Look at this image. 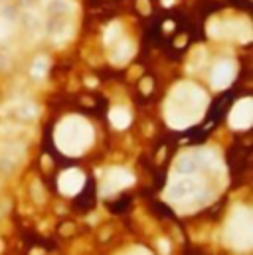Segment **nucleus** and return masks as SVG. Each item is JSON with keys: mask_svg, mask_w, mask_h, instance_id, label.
<instances>
[{"mask_svg": "<svg viewBox=\"0 0 253 255\" xmlns=\"http://www.w3.org/2000/svg\"><path fill=\"white\" fill-rule=\"evenodd\" d=\"M206 95L194 83H180L166 101V121L174 129H186L198 123L206 109Z\"/></svg>", "mask_w": 253, "mask_h": 255, "instance_id": "1", "label": "nucleus"}, {"mask_svg": "<svg viewBox=\"0 0 253 255\" xmlns=\"http://www.w3.org/2000/svg\"><path fill=\"white\" fill-rule=\"evenodd\" d=\"M93 142V129L81 117H67L56 129V144L63 155L78 157Z\"/></svg>", "mask_w": 253, "mask_h": 255, "instance_id": "2", "label": "nucleus"}, {"mask_svg": "<svg viewBox=\"0 0 253 255\" xmlns=\"http://www.w3.org/2000/svg\"><path fill=\"white\" fill-rule=\"evenodd\" d=\"M226 239L234 249H249L253 243V228H251V212L247 208H235L228 220Z\"/></svg>", "mask_w": 253, "mask_h": 255, "instance_id": "3", "label": "nucleus"}, {"mask_svg": "<svg viewBox=\"0 0 253 255\" xmlns=\"http://www.w3.org/2000/svg\"><path fill=\"white\" fill-rule=\"evenodd\" d=\"M202 190V180L198 176H194L192 172L190 174H178L172 184L168 186V200L172 202H186L190 198H196Z\"/></svg>", "mask_w": 253, "mask_h": 255, "instance_id": "4", "label": "nucleus"}, {"mask_svg": "<svg viewBox=\"0 0 253 255\" xmlns=\"http://www.w3.org/2000/svg\"><path fill=\"white\" fill-rule=\"evenodd\" d=\"M253 121V101L251 99H241L239 103H235V107L232 109L230 115V123L234 129L237 131H245Z\"/></svg>", "mask_w": 253, "mask_h": 255, "instance_id": "5", "label": "nucleus"}, {"mask_svg": "<svg viewBox=\"0 0 253 255\" xmlns=\"http://www.w3.org/2000/svg\"><path fill=\"white\" fill-rule=\"evenodd\" d=\"M85 184V176L81 170L78 168H69L65 172H61L59 176V190L65 194V196H74L78 194Z\"/></svg>", "mask_w": 253, "mask_h": 255, "instance_id": "6", "label": "nucleus"}, {"mask_svg": "<svg viewBox=\"0 0 253 255\" xmlns=\"http://www.w3.org/2000/svg\"><path fill=\"white\" fill-rule=\"evenodd\" d=\"M234 76H235V65L232 61H228V59L218 61V65H215L214 71H212V85H214V89L228 87L234 81Z\"/></svg>", "mask_w": 253, "mask_h": 255, "instance_id": "7", "label": "nucleus"}, {"mask_svg": "<svg viewBox=\"0 0 253 255\" xmlns=\"http://www.w3.org/2000/svg\"><path fill=\"white\" fill-rule=\"evenodd\" d=\"M133 174L125 168H113L107 172V180H105V192H115L119 188H125L129 184H133Z\"/></svg>", "mask_w": 253, "mask_h": 255, "instance_id": "8", "label": "nucleus"}, {"mask_svg": "<svg viewBox=\"0 0 253 255\" xmlns=\"http://www.w3.org/2000/svg\"><path fill=\"white\" fill-rule=\"evenodd\" d=\"M109 119H111V123L117 129H125L131 123V115H129V111H127L125 107H115L113 111L109 113Z\"/></svg>", "mask_w": 253, "mask_h": 255, "instance_id": "9", "label": "nucleus"}, {"mask_svg": "<svg viewBox=\"0 0 253 255\" xmlns=\"http://www.w3.org/2000/svg\"><path fill=\"white\" fill-rule=\"evenodd\" d=\"M194 168H196V162H194V158L190 157H182L180 158V162H178V166H176V170L180 172V174H190V172H194Z\"/></svg>", "mask_w": 253, "mask_h": 255, "instance_id": "10", "label": "nucleus"}, {"mask_svg": "<svg viewBox=\"0 0 253 255\" xmlns=\"http://www.w3.org/2000/svg\"><path fill=\"white\" fill-rule=\"evenodd\" d=\"M117 30H119V24H113V26L109 28V34H107V42H111V40L117 38V34H119Z\"/></svg>", "mask_w": 253, "mask_h": 255, "instance_id": "11", "label": "nucleus"}, {"mask_svg": "<svg viewBox=\"0 0 253 255\" xmlns=\"http://www.w3.org/2000/svg\"><path fill=\"white\" fill-rule=\"evenodd\" d=\"M172 2V0H164V4H170Z\"/></svg>", "mask_w": 253, "mask_h": 255, "instance_id": "12", "label": "nucleus"}]
</instances>
